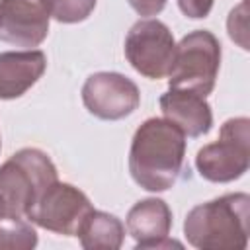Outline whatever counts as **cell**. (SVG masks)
Returning a JSON list of instances; mask_svg holds the SVG:
<instances>
[{
	"instance_id": "obj_1",
	"label": "cell",
	"mask_w": 250,
	"mask_h": 250,
	"mask_svg": "<svg viewBox=\"0 0 250 250\" xmlns=\"http://www.w3.org/2000/svg\"><path fill=\"white\" fill-rule=\"evenodd\" d=\"M186 135L164 117L143 121L131 141L129 172L146 191L170 189L184 168Z\"/></svg>"
},
{
	"instance_id": "obj_4",
	"label": "cell",
	"mask_w": 250,
	"mask_h": 250,
	"mask_svg": "<svg viewBox=\"0 0 250 250\" xmlns=\"http://www.w3.org/2000/svg\"><path fill=\"white\" fill-rule=\"evenodd\" d=\"M221 66V43L207 29L189 31L174 49L168 70V86L207 98L217 82Z\"/></svg>"
},
{
	"instance_id": "obj_6",
	"label": "cell",
	"mask_w": 250,
	"mask_h": 250,
	"mask_svg": "<svg viewBox=\"0 0 250 250\" xmlns=\"http://www.w3.org/2000/svg\"><path fill=\"white\" fill-rule=\"evenodd\" d=\"M88 195L72 184L53 182L27 211V221L62 236H78L84 219L92 211Z\"/></svg>"
},
{
	"instance_id": "obj_12",
	"label": "cell",
	"mask_w": 250,
	"mask_h": 250,
	"mask_svg": "<svg viewBox=\"0 0 250 250\" xmlns=\"http://www.w3.org/2000/svg\"><path fill=\"white\" fill-rule=\"evenodd\" d=\"M47 57L39 49L0 53V100L23 96L45 72Z\"/></svg>"
},
{
	"instance_id": "obj_3",
	"label": "cell",
	"mask_w": 250,
	"mask_h": 250,
	"mask_svg": "<svg viewBox=\"0 0 250 250\" xmlns=\"http://www.w3.org/2000/svg\"><path fill=\"white\" fill-rule=\"evenodd\" d=\"M57 180V166L47 152H14L0 166V219H25L31 205Z\"/></svg>"
},
{
	"instance_id": "obj_9",
	"label": "cell",
	"mask_w": 250,
	"mask_h": 250,
	"mask_svg": "<svg viewBox=\"0 0 250 250\" xmlns=\"http://www.w3.org/2000/svg\"><path fill=\"white\" fill-rule=\"evenodd\" d=\"M49 6L43 0H4L0 6V41L37 47L49 33Z\"/></svg>"
},
{
	"instance_id": "obj_20",
	"label": "cell",
	"mask_w": 250,
	"mask_h": 250,
	"mask_svg": "<svg viewBox=\"0 0 250 250\" xmlns=\"http://www.w3.org/2000/svg\"><path fill=\"white\" fill-rule=\"evenodd\" d=\"M0 148H2V141H0Z\"/></svg>"
},
{
	"instance_id": "obj_15",
	"label": "cell",
	"mask_w": 250,
	"mask_h": 250,
	"mask_svg": "<svg viewBox=\"0 0 250 250\" xmlns=\"http://www.w3.org/2000/svg\"><path fill=\"white\" fill-rule=\"evenodd\" d=\"M98 0H47L49 14L61 23L84 21L96 8Z\"/></svg>"
},
{
	"instance_id": "obj_10",
	"label": "cell",
	"mask_w": 250,
	"mask_h": 250,
	"mask_svg": "<svg viewBox=\"0 0 250 250\" xmlns=\"http://www.w3.org/2000/svg\"><path fill=\"white\" fill-rule=\"evenodd\" d=\"M127 232L135 238L137 248H182V242L172 240V211L160 197H146L137 201L127 213Z\"/></svg>"
},
{
	"instance_id": "obj_16",
	"label": "cell",
	"mask_w": 250,
	"mask_h": 250,
	"mask_svg": "<svg viewBox=\"0 0 250 250\" xmlns=\"http://www.w3.org/2000/svg\"><path fill=\"white\" fill-rule=\"evenodd\" d=\"M227 29H229V37L232 41H236L242 49H248V43H246V0H242L240 6H236L229 14Z\"/></svg>"
},
{
	"instance_id": "obj_17",
	"label": "cell",
	"mask_w": 250,
	"mask_h": 250,
	"mask_svg": "<svg viewBox=\"0 0 250 250\" xmlns=\"http://www.w3.org/2000/svg\"><path fill=\"white\" fill-rule=\"evenodd\" d=\"M213 4L215 0H178V8L182 10V14L191 20L207 18Z\"/></svg>"
},
{
	"instance_id": "obj_2",
	"label": "cell",
	"mask_w": 250,
	"mask_h": 250,
	"mask_svg": "<svg viewBox=\"0 0 250 250\" xmlns=\"http://www.w3.org/2000/svg\"><path fill=\"white\" fill-rule=\"evenodd\" d=\"M184 234L199 250H244L250 236V195L225 193L195 205L186 215Z\"/></svg>"
},
{
	"instance_id": "obj_21",
	"label": "cell",
	"mask_w": 250,
	"mask_h": 250,
	"mask_svg": "<svg viewBox=\"0 0 250 250\" xmlns=\"http://www.w3.org/2000/svg\"><path fill=\"white\" fill-rule=\"evenodd\" d=\"M43 2H47V0H43Z\"/></svg>"
},
{
	"instance_id": "obj_5",
	"label": "cell",
	"mask_w": 250,
	"mask_h": 250,
	"mask_svg": "<svg viewBox=\"0 0 250 250\" xmlns=\"http://www.w3.org/2000/svg\"><path fill=\"white\" fill-rule=\"evenodd\" d=\"M250 164V119L230 117L221 125L217 141L195 154L199 176L213 184H229L242 178Z\"/></svg>"
},
{
	"instance_id": "obj_13",
	"label": "cell",
	"mask_w": 250,
	"mask_h": 250,
	"mask_svg": "<svg viewBox=\"0 0 250 250\" xmlns=\"http://www.w3.org/2000/svg\"><path fill=\"white\" fill-rule=\"evenodd\" d=\"M78 236L86 250H117L123 244L125 227L115 215L92 209L84 219Z\"/></svg>"
},
{
	"instance_id": "obj_14",
	"label": "cell",
	"mask_w": 250,
	"mask_h": 250,
	"mask_svg": "<svg viewBox=\"0 0 250 250\" xmlns=\"http://www.w3.org/2000/svg\"><path fill=\"white\" fill-rule=\"evenodd\" d=\"M37 232L27 219H0V250H31Z\"/></svg>"
},
{
	"instance_id": "obj_11",
	"label": "cell",
	"mask_w": 250,
	"mask_h": 250,
	"mask_svg": "<svg viewBox=\"0 0 250 250\" xmlns=\"http://www.w3.org/2000/svg\"><path fill=\"white\" fill-rule=\"evenodd\" d=\"M160 109L164 119L174 123L186 137H201L211 131L213 111L207 100L199 94L170 88L160 96Z\"/></svg>"
},
{
	"instance_id": "obj_8",
	"label": "cell",
	"mask_w": 250,
	"mask_h": 250,
	"mask_svg": "<svg viewBox=\"0 0 250 250\" xmlns=\"http://www.w3.org/2000/svg\"><path fill=\"white\" fill-rule=\"evenodd\" d=\"M84 107L98 119L117 121L131 115L141 104L139 86L119 72H94L82 86Z\"/></svg>"
},
{
	"instance_id": "obj_18",
	"label": "cell",
	"mask_w": 250,
	"mask_h": 250,
	"mask_svg": "<svg viewBox=\"0 0 250 250\" xmlns=\"http://www.w3.org/2000/svg\"><path fill=\"white\" fill-rule=\"evenodd\" d=\"M127 2L139 16H145V18L160 14L166 6V0H127Z\"/></svg>"
},
{
	"instance_id": "obj_7",
	"label": "cell",
	"mask_w": 250,
	"mask_h": 250,
	"mask_svg": "<svg viewBox=\"0 0 250 250\" xmlns=\"http://www.w3.org/2000/svg\"><path fill=\"white\" fill-rule=\"evenodd\" d=\"M176 41L170 27L152 18L139 20L133 23L125 37V57L129 64L150 80L168 76L172 66Z\"/></svg>"
},
{
	"instance_id": "obj_19",
	"label": "cell",
	"mask_w": 250,
	"mask_h": 250,
	"mask_svg": "<svg viewBox=\"0 0 250 250\" xmlns=\"http://www.w3.org/2000/svg\"><path fill=\"white\" fill-rule=\"evenodd\" d=\"M2 2H4V0H0V6H2Z\"/></svg>"
}]
</instances>
